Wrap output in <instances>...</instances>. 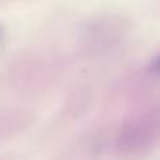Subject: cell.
Masks as SVG:
<instances>
[{
    "label": "cell",
    "instance_id": "cell-1",
    "mask_svg": "<svg viewBox=\"0 0 160 160\" xmlns=\"http://www.w3.org/2000/svg\"><path fill=\"white\" fill-rule=\"evenodd\" d=\"M150 70H152L155 75H160V55L153 61L152 66H150Z\"/></svg>",
    "mask_w": 160,
    "mask_h": 160
}]
</instances>
